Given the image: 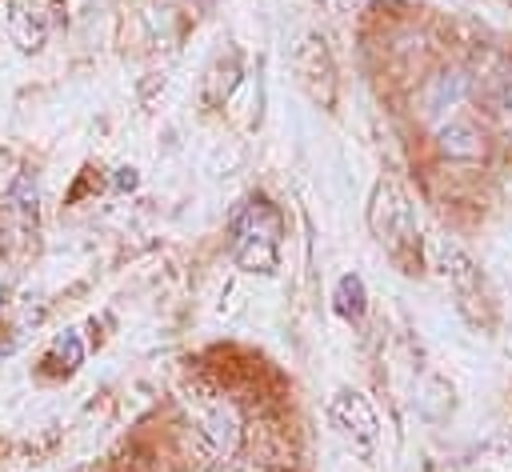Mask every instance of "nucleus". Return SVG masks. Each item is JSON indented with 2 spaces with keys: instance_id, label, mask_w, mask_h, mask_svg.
Segmentation results:
<instances>
[{
  "instance_id": "obj_1",
  "label": "nucleus",
  "mask_w": 512,
  "mask_h": 472,
  "mask_svg": "<svg viewBox=\"0 0 512 472\" xmlns=\"http://www.w3.org/2000/svg\"><path fill=\"white\" fill-rule=\"evenodd\" d=\"M228 236H232V240H228L232 260H236L244 272H272V268H276L284 224H280V212H276L264 196H248V200L232 212Z\"/></svg>"
},
{
  "instance_id": "obj_2",
  "label": "nucleus",
  "mask_w": 512,
  "mask_h": 472,
  "mask_svg": "<svg viewBox=\"0 0 512 472\" xmlns=\"http://www.w3.org/2000/svg\"><path fill=\"white\" fill-rule=\"evenodd\" d=\"M368 224L376 232V240L384 244L388 256L404 260L408 248H416V220H412V204L404 200L400 188L392 184H380L376 196H372V208H368Z\"/></svg>"
},
{
  "instance_id": "obj_3",
  "label": "nucleus",
  "mask_w": 512,
  "mask_h": 472,
  "mask_svg": "<svg viewBox=\"0 0 512 472\" xmlns=\"http://www.w3.org/2000/svg\"><path fill=\"white\" fill-rule=\"evenodd\" d=\"M332 424H336V432L352 444V452H360V456H372L376 452V440H380V420H376V412H372V404L360 396V392H352V388H344V392H336V400H332Z\"/></svg>"
},
{
  "instance_id": "obj_4",
  "label": "nucleus",
  "mask_w": 512,
  "mask_h": 472,
  "mask_svg": "<svg viewBox=\"0 0 512 472\" xmlns=\"http://www.w3.org/2000/svg\"><path fill=\"white\" fill-rule=\"evenodd\" d=\"M436 140H440V152H444V156H456V160H472V156L484 152L480 128H476L468 116H460V112H452V116L436 128Z\"/></svg>"
},
{
  "instance_id": "obj_5",
  "label": "nucleus",
  "mask_w": 512,
  "mask_h": 472,
  "mask_svg": "<svg viewBox=\"0 0 512 472\" xmlns=\"http://www.w3.org/2000/svg\"><path fill=\"white\" fill-rule=\"evenodd\" d=\"M236 436H240V428L228 408H212L208 416H200V440L212 456H228L236 448Z\"/></svg>"
},
{
  "instance_id": "obj_6",
  "label": "nucleus",
  "mask_w": 512,
  "mask_h": 472,
  "mask_svg": "<svg viewBox=\"0 0 512 472\" xmlns=\"http://www.w3.org/2000/svg\"><path fill=\"white\" fill-rule=\"evenodd\" d=\"M460 100H464V76L460 72H444L424 88V112L428 116L432 112H448L452 116V108H460Z\"/></svg>"
},
{
  "instance_id": "obj_7",
  "label": "nucleus",
  "mask_w": 512,
  "mask_h": 472,
  "mask_svg": "<svg viewBox=\"0 0 512 472\" xmlns=\"http://www.w3.org/2000/svg\"><path fill=\"white\" fill-rule=\"evenodd\" d=\"M336 312L344 316V320H360L364 316V308H368V292H364V280L356 276V272H348V276H340V284H336Z\"/></svg>"
},
{
  "instance_id": "obj_8",
  "label": "nucleus",
  "mask_w": 512,
  "mask_h": 472,
  "mask_svg": "<svg viewBox=\"0 0 512 472\" xmlns=\"http://www.w3.org/2000/svg\"><path fill=\"white\" fill-rule=\"evenodd\" d=\"M56 360H64V364H60L64 372H72V368L84 360V344H80V336H76V332H64V336L52 344V352H48V364H56Z\"/></svg>"
},
{
  "instance_id": "obj_9",
  "label": "nucleus",
  "mask_w": 512,
  "mask_h": 472,
  "mask_svg": "<svg viewBox=\"0 0 512 472\" xmlns=\"http://www.w3.org/2000/svg\"><path fill=\"white\" fill-rule=\"evenodd\" d=\"M484 104H488L496 116H512V76H496V80L484 88Z\"/></svg>"
},
{
  "instance_id": "obj_10",
  "label": "nucleus",
  "mask_w": 512,
  "mask_h": 472,
  "mask_svg": "<svg viewBox=\"0 0 512 472\" xmlns=\"http://www.w3.org/2000/svg\"><path fill=\"white\" fill-rule=\"evenodd\" d=\"M336 4H340V8H356L360 0H336Z\"/></svg>"
},
{
  "instance_id": "obj_11",
  "label": "nucleus",
  "mask_w": 512,
  "mask_h": 472,
  "mask_svg": "<svg viewBox=\"0 0 512 472\" xmlns=\"http://www.w3.org/2000/svg\"><path fill=\"white\" fill-rule=\"evenodd\" d=\"M508 4H512V0H508Z\"/></svg>"
}]
</instances>
